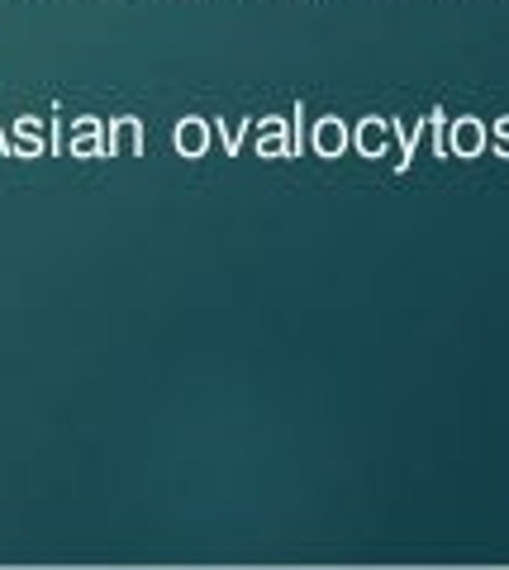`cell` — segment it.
<instances>
[{
  "label": "cell",
  "instance_id": "obj_1",
  "mask_svg": "<svg viewBox=\"0 0 509 570\" xmlns=\"http://www.w3.org/2000/svg\"><path fill=\"white\" fill-rule=\"evenodd\" d=\"M486 153V124L477 115L448 119V157H481Z\"/></svg>",
  "mask_w": 509,
  "mask_h": 570
},
{
  "label": "cell",
  "instance_id": "obj_2",
  "mask_svg": "<svg viewBox=\"0 0 509 570\" xmlns=\"http://www.w3.org/2000/svg\"><path fill=\"white\" fill-rule=\"evenodd\" d=\"M310 148L320 153V157H343L348 148H353V129L339 119V115H329V119H314V129H310Z\"/></svg>",
  "mask_w": 509,
  "mask_h": 570
},
{
  "label": "cell",
  "instance_id": "obj_3",
  "mask_svg": "<svg viewBox=\"0 0 509 570\" xmlns=\"http://www.w3.org/2000/svg\"><path fill=\"white\" fill-rule=\"evenodd\" d=\"M10 157H43L48 153V119H14V129H10Z\"/></svg>",
  "mask_w": 509,
  "mask_h": 570
},
{
  "label": "cell",
  "instance_id": "obj_4",
  "mask_svg": "<svg viewBox=\"0 0 509 570\" xmlns=\"http://www.w3.org/2000/svg\"><path fill=\"white\" fill-rule=\"evenodd\" d=\"M129 153H144V119L119 115L105 129V157H129Z\"/></svg>",
  "mask_w": 509,
  "mask_h": 570
},
{
  "label": "cell",
  "instance_id": "obj_5",
  "mask_svg": "<svg viewBox=\"0 0 509 570\" xmlns=\"http://www.w3.org/2000/svg\"><path fill=\"white\" fill-rule=\"evenodd\" d=\"M253 134H257V157H291V124L286 119H253Z\"/></svg>",
  "mask_w": 509,
  "mask_h": 570
},
{
  "label": "cell",
  "instance_id": "obj_6",
  "mask_svg": "<svg viewBox=\"0 0 509 570\" xmlns=\"http://www.w3.org/2000/svg\"><path fill=\"white\" fill-rule=\"evenodd\" d=\"M391 119H381V115H372V119H362L358 129H353V148L362 153V157H385V148H391Z\"/></svg>",
  "mask_w": 509,
  "mask_h": 570
},
{
  "label": "cell",
  "instance_id": "obj_7",
  "mask_svg": "<svg viewBox=\"0 0 509 570\" xmlns=\"http://www.w3.org/2000/svg\"><path fill=\"white\" fill-rule=\"evenodd\" d=\"M209 138H215L209 119H196V115H186V119L177 124V134H172V142H177L182 157H205V153H209Z\"/></svg>",
  "mask_w": 509,
  "mask_h": 570
},
{
  "label": "cell",
  "instance_id": "obj_8",
  "mask_svg": "<svg viewBox=\"0 0 509 570\" xmlns=\"http://www.w3.org/2000/svg\"><path fill=\"white\" fill-rule=\"evenodd\" d=\"M72 157H105V124L81 115L72 124Z\"/></svg>",
  "mask_w": 509,
  "mask_h": 570
},
{
  "label": "cell",
  "instance_id": "obj_9",
  "mask_svg": "<svg viewBox=\"0 0 509 570\" xmlns=\"http://www.w3.org/2000/svg\"><path fill=\"white\" fill-rule=\"evenodd\" d=\"M253 134V119H219V142H224V153H229V157H238L243 153V138H248Z\"/></svg>",
  "mask_w": 509,
  "mask_h": 570
},
{
  "label": "cell",
  "instance_id": "obj_10",
  "mask_svg": "<svg viewBox=\"0 0 509 570\" xmlns=\"http://www.w3.org/2000/svg\"><path fill=\"white\" fill-rule=\"evenodd\" d=\"M429 138H433V157H443L448 163V110L443 105H433L429 110Z\"/></svg>",
  "mask_w": 509,
  "mask_h": 570
},
{
  "label": "cell",
  "instance_id": "obj_11",
  "mask_svg": "<svg viewBox=\"0 0 509 570\" xmlns=\"http://www.w3.org/2000/svg\"><path fill=\"white\" fill-rule=\"evenodd\" d=\"M490 148H496V157H505L509 163V115L496 119V134H490Z\"/></svg>",
  "mask_w": 509,
  "mask_h": 570
},
{
  "label": "cell",
  "instance_id": "obj_12",
  "mask_svg": "<svg viewBox=\"0 0 509 570\" xmlns=\"http://www.w3.org/2000/svg\"><path fill=\"white\" fill-rule=\"evenodd\" d=\"M0 148H10V138H6V129H0Z\"/></svg>",
  "mask_w": 509,
  "mask_h": 570
}]
</instances>
